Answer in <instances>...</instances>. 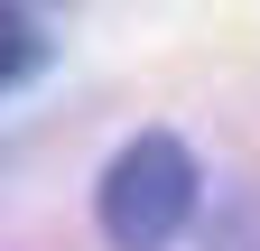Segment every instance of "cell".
<instances>
[{
  "label": "cell",
  "instance_id": "6da1fadb",
  "mask_svg": "<svg viewBox=\"0 0 260 251\" xmlns=\"http://www.w3.org/2000/svg\"><path fill=\"white\" fill-rule=\"evenodd\" d=\"M93 205H103V242L112 251H168L186 233V214H195V159H186V140L140 131L103 168V196Z\"/></svg>",
  "mask_w": 260,
  "mask_h": 251
},
{
  "label": "cell",
  "instance_id": "7a4b0ae2",
  "mask_svg": "<svg viewBox=\"0 0 260 251\" xmlns=\"http://www.w3.org/2000/svg\"><path fill=\"white\" fill-rule=\"evenodd\" d=\"M38 66H47V19L38 10H0V93L28 84Z\"/></svg>",
  "mask_w": 260,
  "mask_h": 251
}]
</instances>
